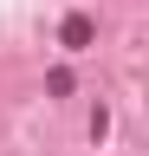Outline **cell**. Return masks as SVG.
<instances>
[{
	"instance_id": "obj_1",
	"label": "cell",
	"mask_w": 149,
	"mask_h": 156,
	"mask_svg": "<svg viewBox=\"0 0 149 156\" xmlns=\"http://www.w3.org/2000/svg\"><path fill=\"white\" fill-rule=\"evenodd\" d=\"M91 39H97V26H91L84 13H65V26H59V46H65V52H84Z\"/></svg>"
}]
</instances>
